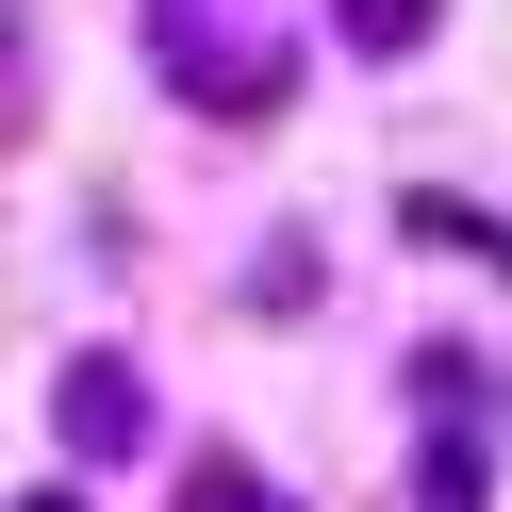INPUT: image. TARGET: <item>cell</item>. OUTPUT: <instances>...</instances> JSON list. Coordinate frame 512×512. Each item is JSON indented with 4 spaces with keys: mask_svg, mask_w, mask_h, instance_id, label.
<instances>
[{
    "mask_svg": "<svg viewBox=\"0 0 512 512\" xmlns=\"http://www.w3.org/2000/svg\"><path fill=\"white\" fill-rule=\"evenodd\" d=\"M149 430V397H133V364H100V347H83V364H67V446H83V463H100V446H133Z\"/></svg>",
    "mask_w": 512,
    "mask_h": 512,
    "instance_id": "cell-1",
    "label": "cell"
},
{
    "mask_svg": "<svg viewBox=\"0 0 512 512\" xmlns=\"http://www.w3.org/2000/svg\"><path fill=\"white\" fill-rule=\"evenodd\" d=\"M347 34H364V50H413V34H430V0H347Z\"/></svg>",
    "mask_w": 512,
    "mask_h": 512,
    "instance_id": "cell-2",
    "label": "cell"
},
{
    "mask_svg": "<svg viewBox=\"0 0 512 512\" xmlns=\"http://www.w3.org/2000/svg\"><path fill=\"white\" fill-rule=\"evenodd\" d=\"M182 512H281V496H248V463H199V496Z\"/></svg>",
    "mask_w": 512,
    "mask_h": 512,
    "instance_id": "cell-3",
    "label": "cell"
},
{
    "mask_svg": "<svg viewBox=\"0 0 512 512\" xmlns=\"http://www.w3.org/2000/svg\"><path fill=\"white\" fill-rule=\"evenodd\" d=\"M34 512H67V496H34Z\"/></svg>",
    "mask_w": 512,
    "mask_h": 512,
    "instance_id": "cell-4",
    "label": "cell"
}]
</instances>
